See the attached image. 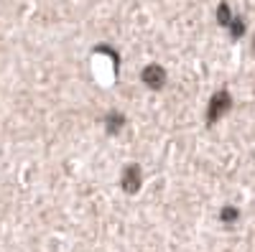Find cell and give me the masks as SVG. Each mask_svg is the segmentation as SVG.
Instances as JSON below:
<instances>
[{"mask_svg": "<svg viewBox=\"0 0 255 252\" xmlns=\"http://www.w3.org/2000/svg\"><path fill=\"white\" fill-rule=\"evenodd\" d=\"M143 183H145V171H143L140 163L130 161V163H125L120 168V188H123V194H128V196L140 194Z\"/></svg>", "mask_w": 255, "mask_h": 252, "instance_id": "6da1fadb", "label": "cell"}, {"mask_svg": "<svg viewBox=\"0 0 255 252\" xmlns=\"http://www.w3.org/2000/svg\"><path fill=\"white\" fill-rule=\"evenodd\" d=\"M230 110H232V97H230V92H227V89L215 92V94H212V99H209V104H207V125L220 122Z\"/></svg>", "mask_w": 255, "mask_h": 252, "instance_id": "7a4b0ae2", "label": "cell"}, {"mask_svg": "<svg viewBox=\"0 0 255 252\" xmlns=\"http://www.w3.org/2000/svg\"><path fill=\"white\" fill-rule=\"evenodd\" d=\"M140 82H143V87L145 89H151V92H161L166 87V82H168V72L161 67V64H145L140 69Z\"/></svg>", "mask_w": 255, "mask_h": 252, "instance_id": "3957f363", "label": "cell"}, {"mask_svg": "<svg viewBox=\"0 0 255 252\" xmlns=\"http://www.w3.org/2000/svg\"><path fill=\"white\" fill-rule=\"evenodd\" d=\"M128 115L123 112V110H118V107H113V110H108L102 115V130L108 133L110 138H118V135H123L125 133V128H128Z\"/></svg>", "mask_w": 255, "mask_h": 252, "instance_id": "277c9868", "label": "cell"}, {"mask_svg": "<svg viewBox=\"0 0 255 252\" xmlns=\"http://www.w3.org/2000/svg\"><path fill=\"white\" fill-rule=\"evenodd\" d=\"M238 219H240V209H238V206H232V204H225V206H222V212H220V222L232 227Z\"/></svg>", "mask_w": 255, "mask_h": 252, "instance_id": "5b68a950", "label": "cell"}]
</instances>
